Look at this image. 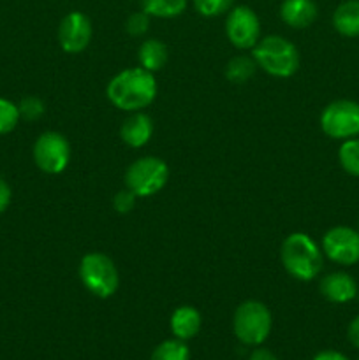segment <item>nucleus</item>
I'll return each mask as SVG.
<instances>
[{"label":"nucleus","instance_id":"nucleus-4","mask_svg":"<svg viewBox=\"0 0 359 360\" xmlns=\"http://www.w3.org/2000/svg\"><path fill=\"white\" fill-rule=\"evenodd\" d=\"M80 278L92 295L108 299L118 290L120 276L115 262L104 253H88L81 259Z\"/></svg>","mask_w":359,"mask_h":360},{"label":"nucleus","instance_id":"nucleus-12","mask_svg":"<svg viewBox=\"0 0 359 360\" xmlns=\"http://www.w3.org/2000/svg\"><path fill=\"white\" fill-rule=\"evenodd\" d=\"M319 290L326 301L333 302V304H345L358 297L359 288L351 274L336 271V273L326 274L320 280Z\"/></svg>","mask_w":359,"mask_h":360},{"label":"nucleus","instance_id":"nucleus-23","mask_svg":"<svg viewBox=\"0 0 359 360\" xmlns=\"http://www.w3.org/2000/svg\"><path fill=\"white\" fill-rule=\"evenodd\" d=\"M234 0H194V7L201 16L215 18L232 9Z\"/></svg>","mask_w":359,"mask_h":360},{"label":"nucleus","instance_id":"nucleus-24","mask_svg":"<svg viewBox=\"0 0 359 360\" xmlns=\"http://www.w3.org/2000/svg\"><path fill=\"white\" fill-rule=\"evenodd\" d=\"M20 116L27 122H35V120L41 118L44 115V102L39 97H34V95H28V97L21 98L20 105Z\"/></svg>","mask_w":359,"mask_h":360},{"label":"nucleus","instance_id":"nucleus-2","mask_svg":"<svg viewBox=\"0 0 359 360\" xmlns=\"http://www.w3.org/2000/svg\"><path fill=\"white\" fill-rule=\"evenodd\" d=\"M280 257L285 271L299 281H312L322 271V252L319 245L303 232L287 236Z\"/></svg>","mask_w":359,"mask_h":360},{"label":"nucleus","instance_id":"nucleus-14","mask_svg":"<svg viewBox=\"0 0 359 360\" xmlns=\"http://www.w3.org/2000/svg\"><path fill=\"white\" fill-rule=\"evenodd\" d=\"M317 4L313 0H284L280 16L285 25L292 28H306L317 20Z\"/></svg>","mask_w":359,"mask_h":360},{"label":"nucleus","instance_id":"nucleus-19","mask_svg":"<svg viewBox=\"0 0 359 360\" xmlns=\"http://www.w3.org/2000/svg\"><path fill=\"white\" fill-rule=\"evenodd\" d=\"M256 69L257 63L253 58L243 55L234 56V58L227 63V67H225V76H227V79L231 81V83L241 84L246 83V81L256 74Z\"/></svg>","mask_w":359,"mask_h":360},{"label":"nucleus","instance_id":"nucleus-30","mask_svg":"<svg viewBox=\"0 0 359 360\" xmlns=\"http://www.w3.org/2000/svg\"><path fill=\"white\" fill-rule=\"evenodd\" d=\"M248 360H278V357L273 352L266 350V348H257L256 352H252Z\"/></svg>","mask_w":359,"mask_h":360},{"label":"nucleus","instance_id":"nucleus-1","mask_svg":"<svg viewBox=\"0 0 359 360\" xmlns=\"http://www.w3.org/2000/svg\"><path fill=\"white\" fill-rule=\"evenodd\" d=\"M109 102L123 111L136 112L148 108L157 97V81L153 72L134 67L116 74L106 88Z\"/></svg>","mask_w":359,"mask_h":360},{"label":"nucleus","instance_id":"nucleus-21","mask_svg":"<svg viewBox=\"0 0 359 360\" xmlns=\"http://www.w3.org/2000/svg\"><path fill=\"white\" fill-rule=\"evenodd\" d=\"M150 360H190V350L185 341L175 338V340L162 341L153 350Z\"/></svg>","mask_w":359,"mask_h":360},{"label":"nucleus","instance_id":"nucleus-8","mask_svg":"<svg viewBox=\"0 0 359 360\" xmlns=\"http://www.w3.org/2000/svg\"><path fill=\"white\" fill-rule=\"evenodd\" d=\"M34 162L48 174H60L65 171L70 160V144L62 134L44 132L34 143Z\"/></svg>","mask_w":359,"mask_h":360},{"label":"nucleus","instance_id":"nucleus-3","mask_svg":"<svg viewBox=\"0 0 359 360\" xmlns=\"http://www.w3.org/2000/svg\"><path fill=\"white\" fill-rule=\"evenodd\" d=\"M252 58L257 67L275 77H291L299 69L298 48L280 35H267L253 46Z\"/></svg>","mask_w":359,"mask_h":360},{"label":"nucleus","instance_id":"nucleus-16","mask_svg":"<svg viewBox=\"0 0 359 360\" xmlns=\"http://www.w3.org/2000/svg\"><path fill=\"white\" fill-rule=\"evenodd\" d=\"M333 27L344 37H359V0H345L334 9Z\"/></svg>","mask_w":359,"mask_h":360},{"label":"nucleus","instance_id":"nucleus-25","mask_svg":"<svg viewBox=\"0 0 359 360\" xmlns=\"http://www.w3.org/2000/svg\"><path fill=\"white\" fill-rule=\"evenodd\" d=\"M125 28L127 32H129V35H132V37H141V35L146 34L148 28H150V16H148L144 11L130 14L129 20H127Z\"/></svg>","mask_w":359,"mask_h":360},{"label":"nucleus","instance_id":"nucleus-9","mask_svg":"<svg viewBox=\"0 0 359 360\" xmlns=\"http://www.w3.org/2000/svg\"><path fill=\"white\" fill-rule=\"evenodd\" d=\"M322 250L334 264L355 266L359 262V231L345 225L329 229L322 238Z\"/></svg>","mask_w":359,"mask_h":360},{"label":"nucleus","instance_id":"nucleus-18","mask_svg":"<svg viewBox=\"0 0 359 360\" xmlns=\"http://www.w3.org/2000/svg\"><path fill=\"white\" fill-rule=\"evenodd\" d=\"M143 11L148 16L176 18L187 9V0H143Z\"/></svg>","mask_w":359,"mask_h":360},{"label":"nucleus","instance_id":"nucleus-27","mask_svg":"<svg viewBox=\"0 0 359 360\" xmlns=\"http://www.w3.org/2000/svg\"><path fill=\"white\" fill-rule=\"evenodd\" d=\"M11 199H13V190H11L9 183L6 179L0 178V214L6 213L11 204Z\"/></svg>","mask_w":359,"mask_h":360},{"label":"nucleus","instance_id":"nucleus-6","mask_svg":"<svg viewBox=\"0 0 359 360\" xmlns=\"http://www.w3.org/2000/svg\"><path fill=\"white\" fill-rule=\"evenodd\" d=\"M169 178V169L157 157H143L129 165L125 172L127 188L136 197H150L160 192Z\"/></svg>","mask_w":359,"mask_h":360},{"label":"nucleus","instance_id":"nucleus-13","mask_svg":"<svg viewBox=\"0 0 359 360\" xmlns=\"http://www.w3.org/2000/svg\"><path fill=\"white\" fill-rule=\"evenodd\" d=\"M153 134V122L144 112H132L120 127V137L130 148H143Z\"/></svg>","mask_w":359,"mask_h":360},{"label":"nucleus","instance_id":"nucleus-20","mask_svg":"<svg viewBox=\"0 0 359 360\" xmlns=\"http://www.w3.org/2000/svg\"><path fill=\"white\" fill-rule=\"evenodd\" d=\"M338 160L347 174L359 178V137H352L341 143L338 150Z\"/></svg>","mask_w":359,"mask_h":360},{"label":"nucleus","instance_id":"nucleus-28","mask_svg":"<svg viewBox=\"0 0 359 360\" xmlns=\"http://www.w3.org/2000/svg\"><path fill=\"white\" fill-rule=\"evenodd\" d=\"M347 338L351 341L352 347L359 348V315L352 319V322L348 323V329H347Z\"/></svg>","mask_w":359,"mask_h":360},{"label":"nucleus","instance_id":"nucleus-15","mask_svg":"<svg viewBox=\"0 0 359 360\" xmlns=\"http://www.w3.org/2000/svg\"><path fill=\"white\" fill-rule=\"evenodd\" d=\"M201 329V315L192 306H180L171 316V330L175 338L187 341L197 336Z\"/></svg>","mask_w":359,"mask_h":360},{"label":"nucleus","instance_id":"nucleus-5","mask_svg":"<svg viewBox=\"0 0 359 360\" xmlns=\"http://www.w3.org/2000/svg\"><path fill=\"white\" fill-rule=\"evenodd\" d=\"M271 313L263 302L245 301L238 306L232 320L234 334L243 345L259 347L271 333Z\"/></svg>","mask_w":359,"mask_h":360},{"label":"nucleus","instance_id":"nucleus-7","mask_svg":"<svg viewBox=\"0 0 359 360\" xmlns=\"http://www.w3.org/2000/svg\"><path fill=\"white\" fill-rule=\"evenodd\" d=\"M320 129L331 139L347 141L359 136V102L340 98L324 108Z\"/></svg>","mask_w":359,"mask_h":360},{"label":"nucleus","instance_id":"nucleus-17","mask_svg":"<svg viewBox=\"0 0 359 360\" xmlns=\"http://www.w3.org/2000/svg\"><path fill=\"white\" fill-rule=\"evenodd\" d=\"M137 58H139V63L143 69L150 70V72H157L168 62V48L158 39H146L139 46Z\"/></svg>","mask_w":359,"mask_h":360},{"label":"nucleus","instance_id":"nucleus-22","mask_svg":"<svg viewBox=\"0 0 359 360\" xmlns=\"http://www.w3.org/2000/svg\"><path fill=\"white\" fill-rule=\"evenodd\" d=\"M21 120L20 109L14 102L0 97V136L13 132L18 127V122Z\"/></svg>","mask_w":359,"mask_h":360},{"label":"nucleus","instance_id":"nucleus-29","mask_svg":"<svg viewBox=\"0 0 359 360\" xmlns=\"http://www.w3.org/2000/svg\"><path fill=\"white\" fill-rule=\"evenodd\" d=\"M313 360H348L345 357L341 352H336V350H324V352H319V354L313 357Z\"/></svg>","mask_w":359,"mask_h":360},{"label":"nucleus","instance_id":"nucleus-31","mask_svg":"<svg viewBox=\"0 0 359 360\" xmlns=\"http://www.w3.org/2000/svg\"><path fill=\"white\" fill-rule=\"evenodd\" d=\"M358 299H359V290H358Z\"/></svg>","mask_w":359,"mask_h":360},{"label":"nucleus","instance_id":"nucleus-11","mask_svg":"<svg viewBox=\"0 0 359 360\" xmlns=\"http://www.w3.org/2000/svg\"><path fill=\"white\" fill-rule=\"evenodd\" d=\"M92 34H94V28H92L90 18L87 14L80 13V11H73L60 23V46L65 53L76 55V53H81L90 44Z\"/></svg>","mask_w":359,"mask_h":360},{"label":"nucleus","instance_id":"nucleus-26","mask_svg":"<svg viewBox=\"0 0 359 360\" xmlns=\"http://www.w3.org/2000/svg\"><path fill=\"white\" fill-rule=\"evenodd\" d=\"M136 199H137L136 193L130 192L129 188L120 190V192L115 195V199H113V206H115V210L118 211L120 214H127L134 210Z\"/></svg>","mask_w":359,"mask_h":360},{"label":"nucleus","instance_id":"nucleus-10","mask_svg":"<svg viewBox=\"0 0 359 360\" xmlns=\"http://www.w3.org/2000/svg\"><path fill=\"white\" fill-rule=\"evenodd\" d=\"M225 32L231 44L238 49L253 48L260 39L259 18L246 6L232 7L225 20Z\"/></svg>","mask_w":359,"mask_h":360}]
</instances>
